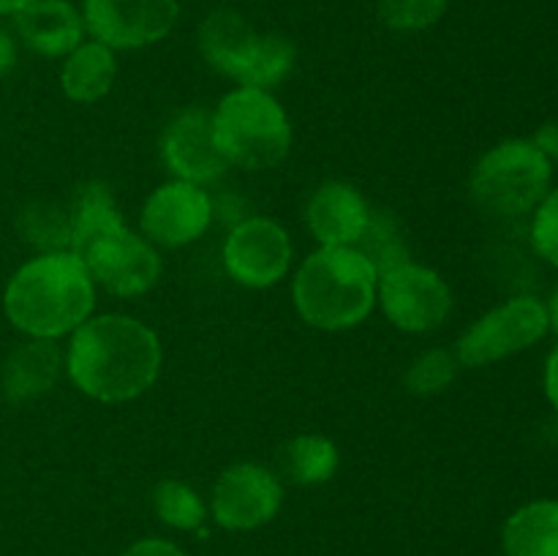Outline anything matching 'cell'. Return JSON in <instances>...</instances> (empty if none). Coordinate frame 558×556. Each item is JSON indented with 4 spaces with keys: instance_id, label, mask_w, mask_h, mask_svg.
Instances as JSON below:
<instances>
[{
    "instance_id": "obj_18",
    "label": "cell",
    "mask_w": 558,
    "mask_h": 556,
    "mask_svg": "<svg viewBox=\"0 0 558 556\" xmlns=\"http://www.w3.org/2000/svg\"><path fill=\"white\" fill-rule=\"evenodd\" d=\"M118 80L114 49L98 41H82L60 65V90L74 104H96L109 96Z\"/></svg>"
},
{
    "instance_id": "obj_19",
    "label": "cell",
    "mask_w": 558,
    "mask_h": 556,
    "mask_svg": "<svg viewBox=\"0 0 558 556\" xmlns=\"http://www.w3.org/2000/svg\"><path fill=\"white\" fill-rule=\"evenodd\" d=\"M507 556H558V499L518 507L501 529Z\"/></svg>"
},
{
    "instance_id": "obj_9",
    "label": "cell",
    "mask_w": 558,
    "mask_h": 556,
    "mask_svg": "<svg viewBox=\"0 0 558 556\" xmlns=\"http://www.w3.org/2000/svg\"><path fill=\"white\" fill-rule=\"evenodd\" d=\"M292 238L276 218H240L223 240L221 259L229 278L245 289H270L292 267Z\"/></svg>"
},
{
    "instance_id": "obj_29",
    "label": "cell",
    "mask_w": 558,
    "mask_h": 556,
    "mask_svg": "<svg viewBox=\"0 0 558 556\" xmlns=\"http://www.w3.org/2000/svg\"><path fill=\"white\" fill-rule=\"evenodd\" d=\"M543 387H545V398H548L550 407H554L556 414H558V343L554 349H550L548 360H545Z\"/></svg>"
},
{
    "instance_id": "obj_20",
    "label": "cell",
    "mask_w": 558,
    "mask_h": 556,
    "mask_svg": "<svg viewBox=\"0 0 558 556\" xmlns=\"http://www.w3.org/2000/svg\"><path fill=\"white\" fill-rule=\"evenodd\" d=\"M283 474L298 485H322L336 478L341 467V452L336 442L322 434L292 436L278 452Z\"/></svg>"
},
{
    "instance_id": "obj_10",
    "label": "cell",
    "mask_w": 558,
    "mask_h": 556,
    "mask_svg": "<svg viewBox=\"0 0 558 556\" xmlns=\"http://www.w3.org/2000/svg\"><path fill=\"white\" fill-rule=\"evenodd\" d=\"M281 505L283 483L265 463H232L213 483V521L227 532H254L267 527L278 516Z\"/></svg>"
},
{
    "instance_id": "obj_14",
    "label": "cell",
    "mask_w": 558,
    "mask_h": 556,
    "mask_svg": "<svg viewBox=\"0 0 558 556\" xmlns=\"http://www.w3.org/2000/svg\"><path fill=\"white\" fill-rule=\"evenodd\" d=\"M374 207L347 180L322 183L305 205V223L319 245H357Z\"/></svg>"
},
{
    "instance_id": "obj_28",
    "label": "cell",
    "mask_w": 558,
    "mask_h": 556,
    "mask_svg": "<svg viewBox=\"0 0 558 556\" xmlns=\"http://www.w3.org/2000/svg\"><path fill=\"white\" fill-rule=\"evenodd\" d=\"M120 556H189V554H185L180 545L169 543V540L163 537H145L131 543Z\"/></svg>"
},
{
    "instance_id": "obj_7",
    "label": "cell",
    "mask_w": 558,
    "mask_h": 556,
    "mask_svg": "<svg viewBox=\"0 0 558 556\" xmlns=\"http://www.w3.org/2000/svg\"><path fill=\"white\" fill-rule=\"evenodd\" d=\"M74 254L85 262L93 283L114 298H140L150 292L163 270L156 245L129 223L96 234Z\"/></svg>"
},
{
    "instance_id": "obj_26",
    "label": "cell",
    "mask_w": 558,
    "mask_h": 556,
    "mask_svg": "<svg viewBox=\"0 0 558 556\" xmlns=\"http://www.w3.org/2000/svg\"><path fill=\"white\" fill-rule=\"evenodd\" d=\"M450 9V0H379V20L396 33H420L434 27Z\"/></svg>"
},
{
    "instance_id": "obj_17",
    "label": "cell",
    "mask_w": 558,
    "mask_h": 556,
    "mask_svg": "<svg viewBox=\"0 0 558 556\" xmlns=\"http://www.w3.org/2000/svg\"><path fill=\"white\" fill-rule=\"evenodd\" d=\"M256 38H259V33L254 31V25L234 9L210 11L202 20L199 33H196L205 63L229 80L240 76Z\"/></svg>"
},
{
    "instance_id": "obj_25",
    "label": "cell",
    "mask_w": 558,
    "mask_h": 556,
    "mask_svg": "<svg viewBox=\"0 0 558 556\" xmlns=\"http://www.w3.org/2000/svg\"><path fill=\"white\" fill-rule=\"evenodd\" d=\"M461 363H458L456 352L450 349H425L423 354L412 360L407 376H403V385L412 396H436V392H445L447 387L456 382Z\"/></svg>"
},
{
    "instance_id": "obj_16",
    "label": "cell",
    "mask_w": 558,
    "mask_h": 556,
    "mask_svg": "<svg viewBox=\"0 0 558 556\" xmlns=\"http://www.w3.org/2000/svg\"><path fill=\"white\" fill-rule=\"evenodd\" d=\"M14 31L31 52L65 58L85 41L82 11L69 0H33L14 14Z\"/></svg>"
},
{
    "instance_id": "obj_23",
    "label": "cell",
    "mask_w": 558,
    "mask_h": 556,
    "mask_svg": "<svg viewBox=\"0 0 558 556\" xmlns=\"http://www.w3.org/2000/svg\"><path fill=\"white\" fill-rule=\"evenodd\" d=\"M16 227L25 243H31L38 254L71 251V207H60L54 202H33L20 213Z\"/></svg>"
},
{
    "instance_id": "obj_31",
    "label": "cell",
    "mask_w": 558,
    "mask_h": 556,
    "mask_svg": "<svg viewBox=\"0 0 558 556\" xmlns=\"http://www.w3.org/2000/svg\"><path fill=\"white\" fill-rule=\"evenodd\" d=\"M16 65V44L14 36L0 25V76L9 74L11 69Z\"/></svg>"
},
{
    "instance_id": "obj_5",
    "label": "cell",
    "mask_w": 558,
    "mask_h": 556,
    "mask_svg": "<svg viewBox=\"0 0 558 556\" xmlns=\"http://www.w3.org/2000/svg\"><path fill=\"white\" fill-rule=\"evenodd\" d=\"M554 164L534 140L512 136L499 142L474 164L469 174V194L474 205L499 218H521L539 207L550 194Z\"/></svg>"
},
{
    "instance_id": "obj_12",
    "label": "cell",
    "mask_w": 558,
    "mask_h": 556,
    "mask_svg": "<svg viewBox=\"0 0 558 556\" xmlns=\"http://www.w3.org/2000/svg\"><path fill=\"white\" fill-rule=\"evenodd\" d=\"M216 205L205 185L167 180L150 191L140 210V234L156 249H185L210 229Z\"/></svg>"
},
{
    "instance_id": "obj_21",
    "label": "cell",
    "mask_w": 558,
    "mask_h": 556,
    "mask_svg": "<svg viewBox=\"0 0 558 556\" xmlns=\"http://www.w3.org/2000/svg\"><path fill=\"white\" fill-rule=\"evenodd\" d=\"M294 63H298V47L287 36H281V33H259L243 71L234 82L272 93V87H278L292 74Z\"/></svg>"
},
{
    "instance_id": "obj_3",
    "label": "cell",
    "mask_w": 558,
    "mask_h": 556,
    "mask_svg": "<svg viewBox=\"0 0 558 556\" xmlns=\"http://www.w3.org/2000/svg\"><path fill=\"white\" fill-rule=\"evenodd\" d=\"M379 273L354 245H319L292 278L300 319L325 333L352 330L376 309Z\"/></svg>"
},
{
    "instance_id": "obj_13",
    "label": "cell",
    "mask_w": 558,
    "mask_h": 556,
    "mask_svg": "<svg viewBox=\"0 0 558 556\" xmlns=\"http://www.w3.org/2000/svg\"><path fill=\"white\" fill-rule=\"evenodd\" d=\"M161 161L174 180L210 185L229 169L213 140L210 109L189 107L174 114L161 134Z\"/></svg>"
},
{
    "instance_id": "obj_33",
    "label": "cell",
    "mask_w": 558,
    "mask_h": 556,
    "mask_svg": "<svg viewBox=\"0 0 558 556\" xmlns=\"http://www.w3.org/2000/svg\"><path fill=\"white\" fill-rule=\"evenodd\" d=\"M545 309H548L550 333H556V336H558V289L554 294H550V303H545Z\"/></svg>"
},
{
    "instance_id": "obj_2",
    "label": "cell",
    "mask_w": 558,
    "mask_h": 556,
    "mask_svg": "<svg viewBox=\"0 0 558 556\" xmlns=\"http://www.w3.org/2000/svg\"><path fill=\"white\" fill-rule=\"evenodd\" d=\"M96 311V283L74 251L36 254L3 289V314L25 338L60 341Z\"/></svg>"
},
{
    "instance_id": "obj_6",
    "label": "cell",
    "mask_w": 558,
    "mask_h": 556,
    "mask_svg": "<svg viewBox=\"0 0 558 556\" xmlns=\"http://www.w3.org/2000/svg\"><path fill=\"white\" fill-rule=\"evenodd\" d=\"M550 333L548 309L532 294H518L485 311L461 333L456 358L461 368H485L499 360L526 352Z\"/></svg>"
},
{
    "instance_id": "obj_24",
    "label": "cell",
    "mask_w": 558,
    "mask_h": 556,
    "mask_svg": "<svg viewBox=\"0 0 558 556\" xmlns=\"http://www.w3.org/2000/svg\"><path fill=\"white\" fill-rule=\"evenodd\" d=\"M354 249H360L368 256V262L376 267V273H385L390 270V267L403 265V262L412 259L401 223H398V218L387 210H371L368 227H365L363 238L357 240Z\"/></svg>"
},
{
    "instance_id": "obj_27",
    "label": "cell",
    "mask_w": 558,
    "mask_h": 556,
    "mask_svg": "<svg viewBox=\"0 0 558 556\" xmlns=\"http://www.w3.org/2000/svg\"><path fill=\"white\" fill-rule=\"evenodd\" d=\"M529 238H532V249L537 251L539 259L558 270V189H550V194L532 213Z\"/></svg>"
},
{
    "instance_id": "obj_15",
    "label": "cell",
    "mask_w": 558,
    "mask_h": 556,
    "mask_svg": "<svg viewBox=\"0 0 558 556\" xmlns=\"http://www.w3.org/2000/svg\"><path fill=\"white\" fill-rule=\"evenodd\" d=\"M65 374V358L58 341L25 338L5 354L0 365V392L9 403H27L47 396Z\"/></svg>"
},
{
    "instance_id": "obj_22",
    "label": "cell",
    "mask_w": 558,
    "mask_h": 556,
    "mask_svg": "<svg viewBox=\"0 0 558 556\" xmlns=\"http://www.w3.org/2000/svg\"><path fill=\"white\" fill-rule=\"evenodd\" d=\"M153 510H156L158 521L167 523L169 529L199 532L205 527L210 507L205 505V499L189 483L169 478L153 488Z\"/></svg>"
},
{
    "instance_id": "obj_8",
    "label": "cell",
    "mask_w": 558,
    "mask_h": 556,
    "mask_svg": "<svg viewBox=\"0 0 558 556\" xmlns=\"http://www.w3.org/2000/svg\"><path fill=\"white\" fill-rule=\"evenodd\" d=\"M376 303L392 327L412 336L439 330L452 314V289L434 267L409 259L379 273Z\"/></svg>"
},
{
    "instance_id": "obj_4",
    "label": "cell",
    "mask_w": 558,
    "mask_h": 556,
    "mask_svg": "<svg viewBox=\"0 0 558 556\" xmlns=\"http://www.w3.org/2000/svg\"><path fill=\"white\" fill-rule=\"evenodd\" d=\"M213 140L229 167L272 169L292 150V123L270 90L238 85L210 112Z\"/></svg>"
},
{
    "instance_id": "obj_30",
    "label": "cell",
    "mask_w": 558,
    "mask_h": 556,
    "mask_svg": "<svg viewBox=\"0 0 558 556\" xmlns=\"http://www.w3.org/2000/svg\"><path fill=\"white\" fill-rule=\"evenodd\" d=\"M532 140H534V145H537L539 150L548 156L550 164H558V120L539 125V131L532 136Z\"/></svg>"
},
{
    "instance_id": "obj_1",
    "label": "cell",
    "mask_w": 558,
    "mask_h": 556,
    "mask_svg": "<svg viewBox=\"0 0 558 556\" xmlns=\"http://www.w3.org/2000/svg\"><path fill=\"white\" fill-rule=\"evenodd\" d=\"M65 376L98 403H129L161 374L163 349L153 327L129 314H93L69 336Z\"/></svg>"
},
{
    "instance_id": "obj_11",
    "label": "cell",
    "mask_w": 558,
    "mask_h": 556,
    "mask_svg": "<svg viewBox=\"0 0 558 556\" xmlns=\"http://www.w3.org/2000/svg\"><path fill=\"white\" fill-rule=\"evenodd\" d=\"M85 33L109 49H142L163 41L180 20L178 0H85Z\"/></svg>"
},
{
    "instance_id": "obj_32",
    "label": "cell",
    "mask_w": 558,
    "mask_h": 556,
    "mask_svg": "<svg viewBox=\"0 0 558 556\" xmlns=\"http://www.w3.org/2000/svg\"><path fill=\"white\" fill-rule=\"evenodd\" d=\"M33 0H0V16H14L20 14L25 5H31Z\"/></svg>"
}]
</instances>
